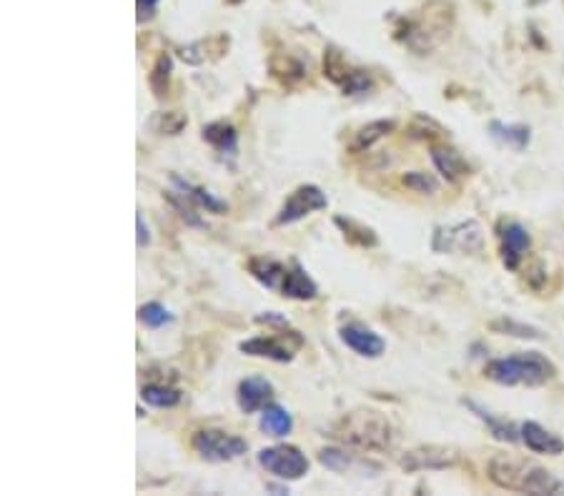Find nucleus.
Returning <instances> with one entry per match:
<instances>
[{
  "instance_id": "obj_22",
  "label": "nucleus",
  "mask_w": 564,
  "mask_h": 496,
  "mask_svg": "<svg viewBox=\"0 0 564 496\" xmlns=\"http://www.w3.org/2000/svg\"><path fill=\"white\" fill-rule=\"evenodd\" d=\"M271 76L276 81H281L286 88H293L306 78V68H303L301 61L291 56H273L271 58Z\"/></svg>"
},
{
  "instance_id": "obj_8",
  "label": "nucleus",
  "mask_w": 564,
  "mask_h": 496,
  "mask_svg": "<svg viewBox=\"0 0 564 496\" xmlns=\"http://www.w3.org/2000/svg\"><path fill=\"white\" fill-rule=\"evenodd\" d=\"M286 338H293V341H301L303 338L298 336V331H286L281 338L276 336H253V338H246V341L238 343V348H241L246 356H256V358H268V361H278V363H288L293 358V351L296 348L288 346Z\"/></svg>"
},
{
  "instance_id": "obj_26",
  "label": "nucleus",
  "mask_w": 564,
  "mask_h": 496,
  "mask_svg": "<svg viewBox=\"0 0 564 496\" xmlns=\"http://www.w3.org/2000/svg\"><path fill=\"white\" fill-rule=\"evenodd\" d=\"M151 131L158 136H178L181 131L188 126V118L183 113H176V111H161L151 118Z\"/></svg>"
},
{
  "instance_id": "obj_27",
  "label": "nucleus",
  "mask_w": 564,
  "mask_h": 496,
  "mask_svg": "<svg viewBox=\"0 0 564 496\" xmlns=\"http://www.w3.org/2000/svg\"><path fill=\"white\" fill-rule=\"evenodd\" d=\"M494 333H504V336H514V338H527V341H539L544 338V333L539 328L529 326V323L514 321V318H497V321L489 323Z\"/></svg>"
},
{
  "instance_id": "obj_25",
  "label": "nucleus",
  "mask_w": 564,
  "mask_h": 496,
  "mask_svg": "<svg viewBox=\"0 0 564 496\" xmlns=\"http://www.w3.org/2000/svg\"><path fill=\"white\" fill-rule=\"evenodd\" d=\"M141 401H146L148 406L156 409H173L181 404V391L171 389L166 384H146L141 389Z\"/></svg>"
},
{
  "instance_id": "obj_13",
  "label": "nucleus",
  "mask_w": 564,
  "mask_h": 496,
  "mask_svg": "<svg viewBox=\"0 0 564 496\" xmlns=\"http://www.w3.org/2000/svg\"><path fill=\"white\" fill-rule=\"evenodd\" d=\"M519 441L527 446L534 454H547V456H559L564 451V441L557 434L547 431L537 421H524L519 426Z\"/></svg>"
},
{
  "instance_id": "obj_15",
  "label": "nucleus",
  "mask_w": 564,
  "mask_h": 496,
  "mask_svg": "<svg viewBox=\"0 0 564 496\" xmlns=\"http://www.w3.org/2000/svg\"><path fill=\"white\" fill-rule=\"evenodd\" d=\"M316 293H318V286L313 283V278L303 271L301 263L291 261V266H288V271H286V278H283L281 296L293 298V301H311V298H316Z\"/></svg>"
},
{
  "instance_id": "obj_7",
  "label": "nucleus",
  "mask_w": 564,
  "mask_h": 496,
  "mask_svg": "<svg viewBox=\"0 0 564 496\" xmlns=\"http://www.w3.org/2000/svg\"><path fill=\"white\" fill-rule=\"evenodd\" d=\"M459 464V451L451 446H416L399 459L404 471H444Z\"/></svg>"
},
{
  "instance_id": "obj_19",
  "label": "nucleus",
  "mask_w": 564,
  "mask_h": 496,
  "mask_svg": "<svg viewBox=\"0 0 564 496\" xmlns=\"http://www.w3.org/2000/svg\"><path fill=\"white\" fill-rule=\"evenodd\" d=\"M489 133L492 138H497L499 143L509 146L514 151H524L529 146V126H522V123H502V121H492L489 123Z\"/></svg>"
},
{
  "instance_id": "obj_14",
  "label": "nucleus",
  "mask_w": 564,
  "mask_h": 496,
  "mask_svg": "<svg viewBox=\"0 0 564 496\" xmlns=\"http://www.w3.org/2000/svg\"><path fill=\"white\" fill-rule=\"evenodd\" d=\"M431 163L446 181H462L469 176V163L464 156L451 146H434L431 148Z\"/></svg>"
},
{
  "instance_id": "obj_30",
  "label": "nucleus",
  "mask_w": 564,
  "mask_h": 496,
  "mask_svg": "<svg viewBox=\"0 0 564 496\" xmlns=\"http://www.w3.org/2000/svg\"><path fill=\"white\" fill-rule=\"evenodd\" d=\"M341 91H344V96H366L374 91V81L366 71H351L349 78L341 83Z\"/></svg>"
},
{
  "instance_id": "obj_32",
  "label": "nucleus",
  "mask_w": 564,
  "mask_h": 496,
  "mask_svg": "<svg viewBox=\"0 0 564 496\" xmlns=\"http://www.w3.org/2000/svg\"><path fill=\"white\" fill-rule=\"evenodd\" d=\"M404 186L406 188H411L414 193H436V188H439V183H436V178H431L429 173H421V171H409V173H404Z\"/></svg>"
},
{
  "instance_id": "obj_11",
  "label": "nucleus",
  "mask_w": 564,
  "mask_h": 496,
  "mask_svg": "<svg viewBox=\"0 0 564 496\" xmlns=\"http://www.w3.org/2000/svg\"><path fill=\"white\" fill-rule=\"evenodd\" d=\"M499 243H502L504 266H507L509 271H517L522 258L527 256L529 248H532V236H529V231L524 228L522 223L507 221V223H502V228H499Z\"/></svg>"
},
{
  "instance_id": "obj_2",
  "label": "nucleus",
  "mask_w": 564,
  "mask_h": 496,
  "mask_svg": "<svg viewBox=\"0 0 564 496\" xmlns=\"http://www.w3.org/2000/svg\"><path fill=\"white\" fill-rule=\"evenodd\" d=\"M331 436L364 451H386L394 441V429L381 411L356 409L333 424Z\"/></svg>"
},
{
  "instance_id": "obj_36",
  "label": "nucleus",
  "mask_w": 564,
  "mask_h": 496,
  "mask_svg": "<svg viewBox=\"0 0 564 496\" xmlns=\"http://www.w3.org/2000/svg\"><path fill=\"white\" fill-rule=\"evenodd\" d=\"M539 3H544V0H527V6H539Z\"/></svg>"
},
{
  "instance_id": "obj_17",
  "label": "nucleus",
  "mask_w": 564,
  "mask_h": 496,
  "mask_svg": "<svg viewBox=\"0 0 564 496\" xmlns=\"http://www.w3.org/2000/svg\"><path fill=\"white\" fill-rule=\"evenodd\" d=\"M171 181H173V186L181 191V198L191 201V203H196L198 208H206L208 213H216V216H221V213L228 211V203H226V201H218L206 188H201V186H191L188 181H181L178 176H173Z\"/></svg>"
},
{
  "instance_id": "obj_1",
  "label": "nucleus",
  "mask_w": 564,
  "mask_h": 496,
  "mask_svg": "<svg viewBox=\"0 0 564 496\" xmlns=\"http://www.w3.org/2000/svg\"><path fill=\"white\" fill-rule=\"evenodd\" d=\"M487 471H489V479L507 491H522V494H534V496L562 494L564 491V484L552 471L504 454L492 456Z\"/></svg>"
},
{
  "instance_id": "obj_33",
  "label": "nucleus",
  "mask_w": 564,
  "mask_h": 496,
  "mask_svg": "<svg viewBox=\"0 0 564 496\" xmlns=\"http://www.w3.org/2000/svg\"><path fill=\"white\" fill-rule=\"evenodd\" d=\"M318 461L331 471H346L351 466V456L341 449H321L318 451Z\"/></svg>"
},
{
  "instance_id": "obj_10",
  "label": "nucleus",
  "mask_w": 564,
  "mask_h": 496,
  "mask_svg": "<svg viewBox=\"0 0 564 496\" xmlns=\"http://www.w3.org/2000/svg\"><path fill=\"white\" fill-rule=\"evenodd\" d=\"M338 336H341V341H344L351 351L359 353V356H364V358H379L381 353L386 351L384 338H381L374 328H369L361 321L344 323V326L338 328Z\"/></svg>"
},
{
  "instance_id": "obj_37",
  "label": "nucleus",
  "mask_w": 564,
  "mask_h": 496,
  "mask_svg": "<svg viewBox=\"0 0 564 496\" xmlns=\"http://www.w3.org/2000/svg\"><path fill=\"white\" fill-rule=\"evenodd\" d=\"M228 3H241V0H228Z\"/></svg>"
},
{
  "instance_id": "obj_34",
  "label": "nucleus",
  "mask_w": 564,
  "mask_h": 496,
  "mask_svg": "<svg viewBox=\"0 0 564 496\" xmlns=\"http://www.w3.org/2000/svg\"><path fill=\"white\" fill-rule=\"evenodd\" d=\"M139 6V23L151 21L156 16V8H158V0H136Z\"/></svg>"
},
{
  "instance_id": "obj_24",
  "label": "nucleus",
  "mask_w": 564,
  "mask_h": 496,
  "mask_svg": "<svg viewBox=\"0 0 564 496\" xmlns=\"http://www.w3.org/2000/svg\"><path fill=\"white\" fill-rule=\"evenodd\" d=\"M171 73H173V58L168 53H161L156 58L153 68L148 73V86L153 91L156 98H166L168 96V88H171Z\"/></svg>"
},
{
  "instance_id": "obj_21",
  "label": "nucleus",
  "mask_w": 564,
  "mask_h": 496,
  "mask_svg": "<svg viewBox=\"0 0 564 496\" xmlns=\"http://www.w3.org/2000/svg\"><path fill=\"white\" fill-rule=\"evenodd\" d=\"M394 128H396L394 121H371V123H366V126H361V128L354 133L351 151H354V153H364V151H369L374 143H379L381 138H386V136H389Z\"/></svg>"
},
{
  "instance_id": "obj_31",
  "label": "nucleus",
  "mask_w": 564,
  "mask_h": 496,
  "mask_svg": "<svg viewBox=\"0 0 564 496\" xmlns=\"http://www.w3.org/2000/svg\"><path fill=\"white\" fill-rule=\"evenodd\" d=\"M323 73H326V76L331 78L333 83H338V86H341V83L349 78L351 68L346 66L344 58L338 56L336 51H328L326 56H323Z\"/></svg>"
},
{
  "instance_id": "obj_6",
  "label": "nucleus",
  "mask_w": 564,
  "mask_h": 496,
  "mask_svg": "<svg viewBox=\"0 0 564 496\" xmlns=\"http://www.w3.org/2000/svg\"><path fill=\"white\" fill-rule=\"evenodd\" d=\"M326 206H328V198L318 186L303 183V186H298V188L293 191L286 201H283L281 211H278L276 218H273V226L298 223V221L306 218L308 213H313V211H323Z\"/></svg>"
},
{
  "instance_id": "obj_12",
  "label": "nucleus",
  "mask_w": 564,
  "mask_h": 496,
  "mask_svg": "<svg viewBox=\"0 0 564 496\" xmlns=\"http://www.w3.org/2000/svg\"><path fill=\"white\" fill-rule=\"evenodd\" d=\"M273 384L263 376H246V379L238 381V389H236V401H238V409L243 414H258L263 411L268 404L273 401Z\"/></svg>"
},
{
  "instance_id": "obj_35",
  "label": "nucleus",
  "mask_w": 564,
  "mask_h": 496,
  "mask_svg": "<svg viewBox=\"0 0 564 496\" xmlns=\"http://www.w3.org/2000/svg\"><path fill=\"white\" fill-rule=\"evenodd\" d=\"M136 228H139V248H143V246L151 243V233H148V226H146L143 216H136Z\"/></svg>"
},
{
  "instance_id": "obj_18",
  "label": "nucleus",
  "mask_w": 564,
  "mask_h": 496,
  "mask_svg": "<svg viewBox=\"0 0 564 496\" xmlns=\"http://www.w3.org/2000/svg\"><path fill=\"white\" fill-rule=\"evenodd\" d=\"M261 431L266 436H273V439H283V436L291 434L293 429V416L288 414L286 406L281 404H268L266 409L261 411Z\"/></svg>"
},
{
  "instance_id": "obj_3",
  "label": "nucleus",
  "mask_w": 564,
  "mask_h": 496,
  "mask_svg": "<svg viewBox=\"0 0 564 496\" xmlns=\"http://www.w3.org/2000/svg\"><path fill=\"white\" fill-rule=\"evenodd\" d=\"M484 376L502 386H542L557 376V366L539 351H519L514 356L492 358Z\"/></svg>"
},
{
  "instance_id": "obj_4",
  "label": "nucleus",
  "mask_w": 564,
  "mask_h": 496,
  "mask_svg": "<svg viewBox=\"0 0 564 496\" xmlns=\"http://www.w3.org/2000/svg\"><path fill=\"white\" fill-rule=\"evenodd\" d=\"M191 446L203 461L211 464H223V461H233L248 451V441L236 434L221 429H201L191 436Z\"/></svg>"
},
{
  "instance_id": "obj_28",
  "label": "nucleus",
  "mask_w": 564,
  "mask_h": 496,
  "mask_svg": "<svg viewBox=\"0 0 564 496\" xmlns=\"http://www.w3.org/2000/svg\"><path fill=\"white\" fill-rule=\"evenodd\" d=\"M139 321L148 328H163L166 323L173 321V313L158 301H148L139 308Z\"/></svg>"
},
{
  "instance_id": "obj_23",
  "label": "nucleus",
  "mask_w": 564,
  "mask_h": 496,
  "mask_svg": "<svg viewBox=\"0 0 564 496\" xmlns=\"http://www.w3.org/2000/svg\"><path fill=\"white\" fill-rule=\"evenodd\" d=\"M333 223L341 228V233H344V238L349 241V243L361 246V248H374V246L379 243V238H376L374 231H371L369 226L359 223V221L344 218V216H336V218H333Z\"/></svg>"
},
{
  "instance_id": "obj_5",
  "label": "nucleus",
  "mask_w": 564,
  "mask_h": 496,
  "mask_svg": "<svg viewBox=\"0 0 564 496\" xmlns=\"http://www.w3.org/2000/svg\"><path fill=\"white\" fill-rule=\"evenodd\" d=\"M258 464L283 481H298L308 474V459L298 446L276 444L258 451Z\"/></svg>"
},
{
  "instance_id": "obj_29",
  "label": "nucleus",
  "mask_w": 564,
  "mask_h": 496,
  "mask_svg": "<svg viewBox=\"0 0 564 496\" xmlns=\"http://www.w3.org/2000/svg\"><path fill=\"white\" fill-rule=\"evenodd\" d=\"M464 404H467L472 411H477V416L484 421V424H489V429H492V434L497 436V439H502V441H517V439H519L517 431L512 429V424H507V421L494 419V416L489 414V411H484L482 406H477V404H474V401H464Z\"/></svg>"
},
{
  "instance_id": "obj_9",
  "label": "nucleus",
  "mask_w": 564,
  "mask_h": 496,
  "mask_svg": "<svg viewBox=\"0 0 564 496\" xmlns=\"http://www.w3.org/2000/svg\"><path fill=\"white\" fill-rule=\"evenodd\" d=\"M434 238H444V243H436V251H462V253H477L482 251V228L477 221H467L454 228H436Z\"/></svg>"
},
{
  "instance_id": "obj_16",
  "label": "nucleus",
  "mask_w": 564,
  "mask_h": 496,
  "mask_svg": "<svg viewBox=\"0 0 564 496\" xmlns=\"http://www.w3.org/2000/svg\"><path fill=\"white\" fill-rule=\"evenodd\" d=\"M286 271H288L286 263L273 261V258H266V256H258L248 261V273H251L261 286L271 288V291H281Z\"/></svg>"
},
{
  "instance_id": "obj_20",
  "label": "nucleus",
  "mask_w": 564,
  "mask_h": 496,
  "mask_svg": "<svg viewBox=\"0 0 564 496\" xmlns=\"http://www.w3.org/2000/svg\"><path fill=\"white\" fill-rule=\"evenodd\" d=\"M203 141L206 143L213 146L218 153H228L233 156L238 151V136H236V128L233 126H228V123L218 121V123H208V126H203Z\"/></svg>"
}]
</instances>
